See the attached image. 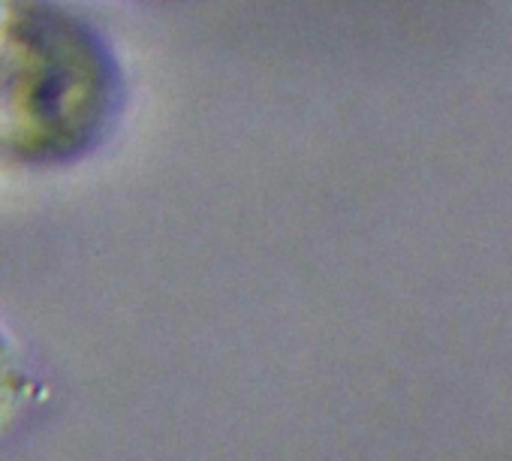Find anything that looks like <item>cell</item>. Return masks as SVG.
Wrapping results in <instances>:
<instances>
[{"mask_svg":"<svg viewBox=\"0 0 512 461\" xmlns=\"http://www.w3.org/2000/svg\"><path fill=\"white\" fill-rule=\"evenodd\" d=\"M118 106V73L58 0H0V166H55L94 148Z\"/></svg>","mask_w":512,"mask_h":461,"instance_id":"1","label":"cell"}]
</instances>
